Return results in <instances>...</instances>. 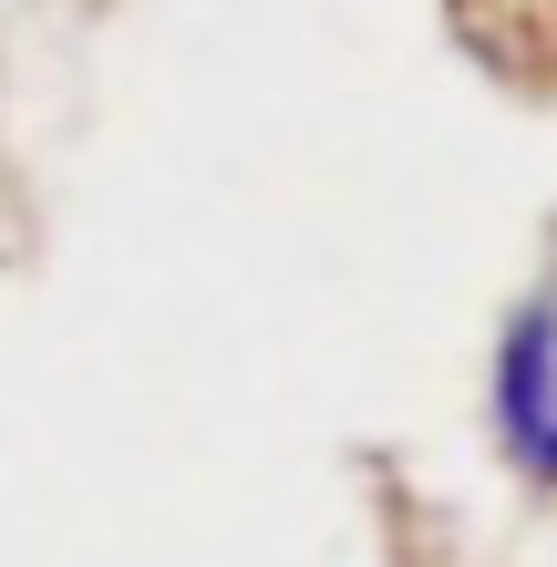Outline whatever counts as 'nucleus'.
<instances>
[{
	"label": "nucleus",
	"instance_id": "obj_1",
	"mask_svg": "<svg viewBox=\"0 0 557 567\" xmlns=\"http://www.w3.org/2000/svg\"><path fill=\"white\" fill-rule=\"evenodd\" d=\"M485 413H496L506 464H527L557 433V289H527L496 330V382H485Z\"/></svg>",
	"mask_w": 557,
	"mask_h": 567
}]
</instances>
